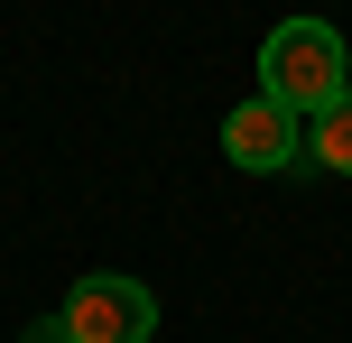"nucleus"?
Here are the masks:
<instances>
[{"label": "nucleus", "mask_w": 352, "mask_h": 343, "mask_svg": "<svg viewBox=\"0 0 352 343\" xmlns=\"http://www.w3.org/2000/svg\"><path fill=\"white\" fill-rule=\"evenodd\" d=\"M260 93L287 102L297 121H316L334 93H352V65H343V37L324 19H278L260 37Z\"/></svg>", "instance_id": "1"}, {"label": "nucleus", "mask_w": 352, "mask_h": 343, "mask_svg": "<svg viewBox=\"0 0 352 343\" xmlns=\"http://www.w3.org/2000/svg\"><path fill=\"white\" fill-rule=\"evenodd\" d=\"M65 325H74V343H148L158 334V297L121 269H93V278H74Z\"/></svg>", "instance_id": "2"}, {"label": "nucleus", "mask_w": 352, "mask_h": 343, "mask_svg": "<svg viewBox=\"0 0 352 343\" xmlns=\"http://www.w3.org/2000/svg\"><path fill=\"white\" fill-rule=\"evenodd\" d=\"M297 148H306V121L287 102H269V93H250L241 111H223V158L250 167V177H278Z\"/></svg>", "instance_id": "3"}, {"label": "nucleus", "mask_w": 352, "mask_h": 343, "mask_svg": "<svg viewBox=\"0 0 352 343\" xmlns=\"http://www.w3.org/2000/svg\"><path fill=\"white\" fill-rule=\"evenodd\" d=\"M306 158L334 167V177H352V93H334V102L306 121Z\"/></svg>", "instance_id": "4"}, {"label": "nucleus", "mask_w": 352, "mask_h": 343, "mask_svg": "<svg viewBox=\"0 0 352 343\" xmlns=\"http://www.w3.org/2000/svg\"><path fill=\"white\" fill-rule=\"evenodd\" d=\"M19 343H74V325H65V316H37V325L19 334Z\"/></svg>", "instance_id": "5"}]
</instances>
